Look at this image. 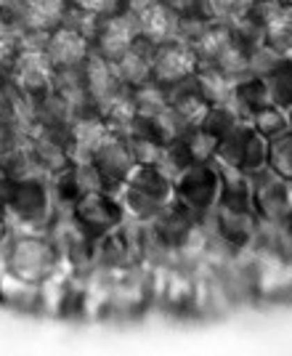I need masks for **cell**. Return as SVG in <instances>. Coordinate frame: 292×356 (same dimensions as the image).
Listing matches in <instances>:
<instances>
[{"mask_svg": "<svg viewBox=\"0 0 292 356\" xmlns=\"http://www.w3.org/2000/svg\"><path fill=\"white\" fill-rule=\"evenodd\" d=\"M8 268L16 277L40 284V280H48L56 271V250L45 239L19 237L8 252Z\"/></svg>", "mask_w": 292, "mask_h": 356, "instance_id": "6da1fadb", "label": "cell"}, {"mask_svg": "<svg viewBox=\"0 0 292 356\" xmlns=\"http://www.w3.org/2000/svg\"><path fill=\"white\" fill-rule=\"evenodd\" d=\"M138 32H141V24H138V16L136 14L112 16L102 32V51L109 59H120L136 43Z\"/></svg>", "mask_w": 292, "mask_h": 356, "instance_id": "7a4b0ae2", "label": "cell"}, {"mask_svg": "<svg viewBox=\"0 0 292 356\" xmlns=\"http://www.w3.org/2000/svg\"><path fill=\"white\" fill-rule=\"evenodd\" d=\"M133 14L138 16L141 32H146L152 40H168L178 32V19H175L173 8L168 3L146 0L144 6H138Z\"/></svg>", "mask_w": 292, "mask_h": 356, "instance_id": "3957f363", "label": "cell"}, {"mask_svg": "<svg viewBox=\"0 0 292 356\" xmlns=\"http://www.w3.org/2000/svg\"><path fill=\"white\" fill-rule=\"evenodd\" d=\"M86 54H88L86 38L77 30H72V27L58 30L51 38V43H48V59H51V64H56V67L58 64L61 67H77L80 61L86 59Z\"/></svg>", "mask_w": 292, "mask_h": 356, "instance_id": "277c9868", "label": "cell"}, {"mask_svg": "<svg viewBox=\"0 0 292 356\" xmlns=\"http://www.w3.org/2000/svg\"><path fill=\"white\" fill-rule=\"evenodd\" d=\"M191 67H194V59H191V54L186 48H181V45H165L160 51V56L154 61V72L160 80H181V77H186L191 72Z\"/></svg>", "mask_w": 292, "mask_h": 356, "instance_id": "5b68a950", "label": "cell"}, {"mask_svg": "<svg viewBox=\"0 0 292 356\" xmlns=\"http://www.w3.org/2000/svg\"><path fill=\"white\" fill-rule=\"evenodd\" d=\"M51 59L38 54V51H24L19 59V83L27 90H38L40 86L48 83L51 77Z\"/></svg>", "mask_w": 292, "mask_h": 356, "instance_id": "8992f818", "label": "cell"}, {"mask_svg": "<svg viewBox=\"0 0 292 356\" xmlns=\"http://www.w3.org/2000/svg\"><path fill=\"white\" fill-rule=\"evenodd\" d=\"M64 14V0H27L24 22L32 30H51L56 27Z\"/></svg>", "mask_w": 292, "mask_h": 356, "instance_id": "52a82bcc", "label": "cell"}, {"mask_svg": "<svg viewBox=\"0 0 292 356\" xmlns=\"http://www.w3.org/2000/svg\"><path fill=\"white\" fill-rule=\"evenodd\" d=\"M255 131L261 136H268V138H277V136L290 131V118L282 106L266 104L255 112Z\"/></svg>", "mask_w": 292, "mask_h": 356, "instance_id": "ba28073f", "label": "cell"}, {"mask_svg": "<svg viewBox=\"0 0 292 356\" xmlns=\"http://www.w3.org/2000/svg\"><path fill=\"white\" fill-rule=\"evenodd\" d=\"M268 163H271V170H274L277 176L292 181V134L290 131L277 136V138L271 141V147H268Z\"/></svg>", "mask_w": 292, "mask_h": 356, "instance_id": "9c48e42d", "label": "cell"}, {"mask_svg": "<svg viewBox=\"0 0 292 356\" xmlns=\"http://www.w3.org/2000/svg\"><path fill=\"white\" fill-rule=\"evenodd\" d=\"M149 74V61L136 51V48H128L122 56H120V77L131 80V83H141Z\"/></svg>", "mask_w": 292, "mask_h": 356, "instance_id": "30bf717a", "label": "cell"}, {"mask_svg": "<svg viewBox=\"0 0 292 356\" xmlns=\"http://www.w3.org/2000/svg\"><path fill=\"white\" fill-rule=\"evenodd\" d=\"M204 3H207V11L223 19H242L255 6V0H204Z\"/></svg>", "mask_w": 292, "mask_h": 356, "instance_id": "8fae6325", "label": "cell"}, {"mask_svg": "<svg viewBox=\"0 0 292 356\" xmlns=\"http://www.w3.org/2000/svg\"><path fill=\"white\" fill-rule=\"evenodd\" d=\"M74 6H77L83 14L102 16V14H115L120 0H74Z\"/></svg>", "mask_w": 292, "mask_h": 356, "instance_id": "7c38bea8", "label": "cell"}, {"mask_svg": "<svg viewBox=\"0 0 292 356\" xmlns=\"http://www.w3.org/2000/svg\"><path fill=\"white\" fill-rule=\"evenodd\" d=\"M165 3H168L170 8H189L194 0H165Z\"/></svg>", "mask_w": 292, "mask_h": 356, "instance_id": "4fadbf2b", "label": "cell"}]
</instances>
